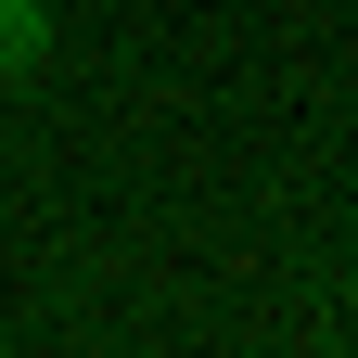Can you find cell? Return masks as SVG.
<instances>
[{
	"instance_id": "1",
	"label": "cell",
	"mask_w": 358,
	"mask_h": 358,
	"mask_svg": "<svg viewBox=\"0 0 358 358\" xmlns=\"http://www.w3.org/2000/svg\"><path fill=\"white\" fill-rule=\"evenodd\" d=\"M38 52H52V13L38 0H0V77H26Z\"/></svg>"
}]
</instances>
